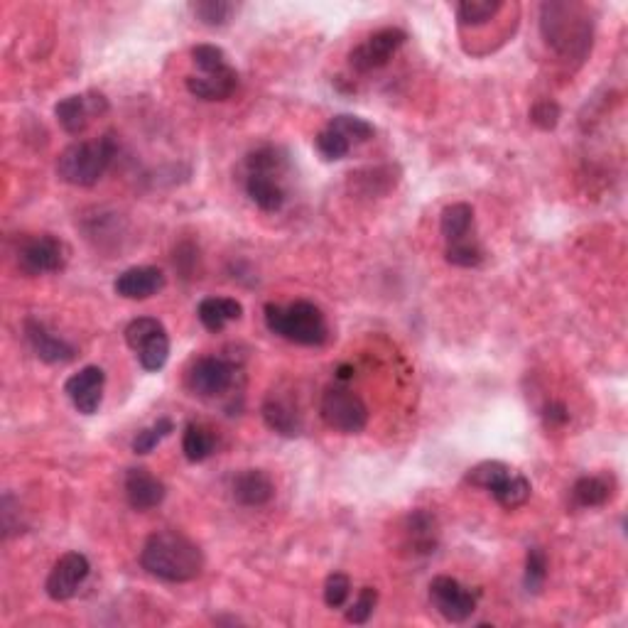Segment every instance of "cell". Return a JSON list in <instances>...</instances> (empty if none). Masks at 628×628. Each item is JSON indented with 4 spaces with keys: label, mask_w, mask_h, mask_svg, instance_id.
Masks as SVG:
<instances>
[{
    "label": "cell",
    "mask_w": 628,
    "mask_h": 628,
    "mask_svg": "<svg viewBox=\"0 0 628 628\" xmlns=\"http://www.w3.org/2000/svg\"><path fill=\"white\" fill-rule=\"evenodd\" d=\"M548 579V555L543 548H530L525 555V575L523 584L530 594H538Z\"/></svg>",
    "instance_id": "1f68e13d"
},
{
    "label": "cell",
    "mask_w": 628,
    "mask_h": 628,
    "mask_svg": "<svg viewBox=\"0 0 628 628\" xmlns=\"http://www.w3.org/2000/svg\"><path fill=\"white\" fill-rule=\"evenodd\" d=\"M314 145H317V153L324 157V160L334 162V160H341V157L349 155L351 150V143L344 138V135L334 131V128H324V131L317 133V138H314Z\"/></svg>",
    "instance_id": "d590c367"
},
{
    "label": "cell",
    "mask_w": 628,
    "mask_h": 628,
    "mask_svg": "<svg viewBox=\"0 0 628 628\" xmlns=\"http://www.w3.org/2000/svg\"><path fill=\"white\" fill-rule=\"evenodd\" d=\"M197 317L209 332H224L226 324L238 322L243 317V305L234 297H207L199 302Z\"/></svg>",
    "instance_id": "7402d4cb"
},
{
    "label": "cell",
    "mask_w": 628,
    "mask_h": 628,
    "mask_svg": "<svg viewBox=\"0 0 628 628\" xmlns=\"http://www.w3.org/2000/svg\"><path fill=\"white\" fill-rule=\"evenodd\" d=\"M405 548L413 555H430L437 548L440 530H437L435 516L427 511H413L405 518Z\"/></svg>",
    "instance_id": "ffe728a7"
},
{
    "label": "cell",
    "mask_w": 628,
    "mask_h": 628,
    "mask_svg": "<svg viewBox=\"0 0 628 628\" xmlns=\"http://www.w3.org/2000/svg\"><path fill=\"white\" fill-rule=\"evenodd\" d=\"M327 126L344 135L351 145L366 143V140H371L373 135H376V128H373L366 118L349 116V113H339V116H334Z\"/></svg>",
    "instance_id": "f1b7e54d"
},
{
    "label": "cell",
    "mask_w": 628,
    "mask_h": 628,
    "mask_svg": "<svg viewBox=\"0 0 628 628\" xmlns=\"http://www.w3.org/2000/svg\"><path fill=\"white\" fill-rule=\"evenodd\" d=\"M123 489L133 511H153L167 496V486L145 467L128 469Z\"/></svg>",
    "instance_id": "2e32d148"
},
{
    "label": "cell",
    "mask_w": 628,
    "mask_h": 628,
    "mask_svg": "<svg viewBox=\"0 0 628 628\" xmlns=\"http://www.w3.org/2000/svg\"><path fill=\"white\" fill-rule=\"evenodd\" d=\"M405 42H408V32L400 30V27H383L349 52V67L359 74L383 69Z\"/></svg>",
    "instance_id": "ba28073f"
},
{
    "label": "cell",
    "mask_w": 628,
    "mask_h": 628,
    "mask_svg": "<svg viewBox=\"0 0 628 628\" xmlns=\"http://www.w3.org/2000/svg\"><path fill=\"white\" fill-rule=\"evenodd\" d=\"M246 167L248 172H261V175L278 177L280 172L288 167V160H285V155L280 153L278 148H261L246 157Z\"/></svg>",
    "instance_id": "e575fe53"
},
{
    "label": "cell",
    "mask_w": 628,
    "mask_h": 628,
    "mask_svg": "<svg viewBox=\"0 0 628 628\" xmlns=\"http://www.w3.org/2000/svg\"><path fill=\"white\" fill-rule=\"evenodd\" d=\"M246 194L258 209L268 211V214H275V211L283 209L285 202H288V194H285L278 177L261 175V172H248Z\"/></svg>",
    "instance_id": "44dd1931"
},
{
    "label": "cell",
    "mask_w": 628,
    "mask_h": 628,
    "mask_svg": "<svg viewBox=\"0 0 628 628\" xmlns=\"http://www.w3.org/2000/svg\"><path fill=\"white\" fill-rule=\"evenodd\" d=\"M440 231L445 236L447 246L474 238V234H471L474 231V207L467 202L449 204V207L442 209Z\"/></svg>",
    "instance_id": "603a6c76"
},
{
    "label": "cell",
    "mask_w": 628,
    "mask_h": 628,
    "mask_svg": "<svg viewBox=\"0 0 628 628\" xmlns=\"http://www.w3.org/2000/svg\"><path fill=\"white\" fill-rule=\"evenodd\" d=\"M234 501L246 508H261L275 496V484L263 469H243L231 481Z\"/></svg>",
    "instance_id": "ac0fdd59"
},
{
    "label": "cell",
    "mask_w": 628,
    "mask_h": 628,
    "mask_svg": "<svg viewBox=\"0 0 628 628\" xmlns=\"http://www.w3.org/2000/svg\"><path fill=\"white\" fill-rule=\"evenodd\" d=\"M319 415H322L324 425L341 435H359L368 425L366 403L344 386H332L322 393Z\"/></svg>",
    "instance_id": "5b68a950"
},
{
    "label": "cell",
    "mask_w": 628,
    "mask_h": 628,
    "mask_svg": "<svg viewBox=\"0 0 628 628\" xmlns=\"http://www.w3.org/2000/svg\"><path fill=\"white\" fill-rule=\"evenodd\" d=\"M126 344L138 354L140 366L145 371L157 373L162 371L170 359V337L160 319L155 317H138L126 327Z\"/></svg>",
    "instance_id": "8992f818"
},
{
    "label": "cell",
    "mask_w": 628,
    "mask_h": 628,
    "mask_svg": "<svg viewBox=\"0 0 628 628\" xmlns=\"http://www.w3.org/2000/svg\"><path fill=\"white\" fill-rule=\"evenodd\" d=\"M543 418L550 427H560V425H565L567 420H570V410H567V405L560 403V400H552V403L545 405Z\"/></svg>",
    "instance_id": "ab89813d"
},
{
    "label": "cell",
    "mask_w": 628,
    "mask_h": 628,
    "mask_svg": "<svg viewBox=\"0 0 628 628\" xmlns=\"http://www.w3.org/2000/svg\"><path fill=\"white\" fill-rule=\"evenodd\" d=\"M560 116H562L560 106L550 99L538 101V104L530 108V123L538 126L540 131H555L557 123H560Z\"/></svg>",
    "instance_id": "f35d334b"
},
{
    "label": "cell",
    "mask_w": 628,
    "mask_h": 628,
    "mask_svg": "<svg viewBox=\"0 0 628 628\" xmlns=\"http://www.w3.org/2000/svg\"><path fill=\"white\" fill-rule=\"evenodd\" d=\"M265 327L278 337L300 346H322L329 339L327 317L314 302L297 300L292 305L268 302L263 310Z\"/></svg>",
    "instance_id": "3957f363"
},
{
    "label": "cell",
    "mask_w": 628,
    "mask_h": 628,
    "mask_svg": "<svg viewBox=\"0 0 628 628\" xmlns=\"http://www.w3.org/2000/svg\"><path fill=\"white\" fill-rule=\"evenodd\" d=\"M106 373L101 366H84L64 383V393L81 415H94L104 400Z\"/></svg>",
    "instance_id": "4fadbf2b"
},
{
    "label": "cell",
    "mask_w": 628,
    "mask_h": 628,
    "mask_svg": "<svg viewBox=\"0 0 628 628\" xmlns=\"http://www.w3.org/2000/svg\"><path fill=\"white\" fill-rule=\"evenodd\" d=\"M192 62L199 69V74H219L231 69L229 57L216 45H197L192 50Z\"/></svg>",
    "instance_id": "836d02e7"
},
{
    "label": "cell",
    "mask_w": 628,
    "mask_h": 628,
    "mask_svg": "<svg viewBox=\"0 0 628 628\" xmlns=\"http://www.w3.org/2000/svg\"><path fill=\"white\" fill-rule=\"evenodd\" d=\"M25 339L30 344V349L35 351V356L45 364H69V361L77 359V349H74L69 341H64L57 334H52L40 319L30 317L25 319Z\"/></svg>",
    "instance_id": "5bb4252c"
},
{
    "label": "cell",
    "mask_w": 628,
    "mask_h": 628,
    "mask_svg": "<svg viewBox=\"0 0 628 628\" xmlns=\"http://www.w3.org/2000/svg\"><path fill=\"white\" fill-rule=\"evenodd\" d=\"M351 373H354V368H351V366H339L337 368L339 381H346V378H351Z\"/></svg>",
    "instance_id": "60d3db41"
},
{
    "label": "cell",
    "mask_w": 628,
    "mask_h": 628,
    "mask_svg": "<svg viewBox=\"0 0 628 628\" xmlns=\"http://www.w3.org/2000/svg\"><path fill=\"white\" fill-rule=\"evenodd\" d=\"M106 111L108 99L104 94H99V91H86V94L67 96V99H62L54 106L57 123L62 126V131L69 135H81L91 126L94 118H99L101 113Z\"/></svg>",
    "instance_id": "8fae6325"
},
{
    "label": "cell",
    "mask_w": 628,
    "mask_h": 628,
    "mask_svg": "<svg viewBox=\"0 0 628 628\" xmlns=\"http://www.w3.org/2000/svg\"><path fill=\"white\" fill-rule=\"evenodd\" d=\"M116 140L108 133L96 140H79L62 150L57 160V177L72 187H94L116 157Z\"/></svg>",
    "instance_id": "277c9868"
},
{
    "label": "cell",
    "mask_w": 628,
    "mask_h": 628,
    "mask_svg": "<svg viewBox=\"0 0 628 628\" xmlns=\"http://www.w3.org/2000/svg\"><path fill=\"white\" fill-rule=\"evenodd\" d=\"M351 594V579L344 572H332L324 582V604L329 609H341Z\"/></svg>",
    "instance_id": "8d00e7d4"
},
{
    "label": "cell",
    "mask_w": 628,
    "mask_h": 628,
    "mask_svg": "<svg viewBox=\"0 0 628 628\" xmlns=\"http://www.w3.org/2000/svg\"><path fill=\"white\" fill-rule=\"evenodd\" d=\"M15 261H18L20 273L30 275V278H35V275L59 273V270L67 268L69 248L62 238L52 234L27 236L20 241Z\"/></svg>",
    "instance_id": "52a82bcc"
},
{
    "label": "cell",
    "mask_w": 628,
    "mask_h": 628,
    "mask_svg": "<svg viewBox=\"0 0 628 628\" xmlns=\"http://www.w3.org/2000/svg\"><path fill=\"white\" fill-rule=\"evenodd\" d=\"M430 602L437 609V614L447 619L449 624H464L476 611L479 592H471L454 577L440 575L430 582Z\"/></svg>",
    "instance_id": "9c48e42d"
},
{
    "label": "cell",
    "mask_w": 628,
    "mask_h": 628,
    "mask_svg": "<svg viewBox=\"0 0 628 628\" xmlns=\"http://www.w3.org/2000/svg\"><path fill=\"white\" fill-rule=\"evenodd\" d=\"M184 84H187L189 94L197 96V99L226 101L234 96V91L238 86V74L234 67L219 74H189Z\"/></svg>",
    "instance_id": "d6986e66"
},
{
    "label": "cell",
    "mask_w": 628,
    "mask_h": 628,
    "mask_svg": "<svg viewBox=\"0 0 628 628\" xmlns=\"http://www.w3.org/2000/svg\"><path fill=\"white\" fill-rule=\"evenodd\" d=\"M182 452L192 464L207 462L211 454L216 452V437L209 427L199 422H189L182 435Z\"/></svg>",
    "instance_id": "d4e9b609"
},
{
    "label": "cell",
    "mask_w": 628,
    "mask_h": 628,
    "mask_svg": "<svg viewBox=\"0 0 628 628\" xmlns=\"http://www.w3.org/2000/svg\"><path fill=\"white\" fill-rule=\"evenodd\" d=\"M236 381V368L219 356H202L187 371V388L197 398H221L231 391Z\"/></svg>",
    "instance_id": "30bf717a"
},
{
    "label": "cell",
    "mask_w": 628,
    "mask_h": 628,
    "mask_svg": "<svg viewBox=\"0 0 628 628\" xmlns=\"http://www.w3.org/2000/svg\"><path fill=\"white\" fill-rule=\"evenodd\" d=\"M140 565L148 575L162 582L184 584L192 582L204 572V552L177 530H157L145 540L140 550Z\"/></svg>",
    "instance_id": "6da1fadb"
},
{
    "label": "cell",
    "mask_w": 628,
    "mask_h": 628,
    "mask_svg": "<svg viewBox=\"0 0 628 628\" xmlns=\"http://www.w3.org/2000/svg\"><path fill=\"white\" fill-rule=\"evenodd\" d=\"M89 572V557L81 555V552H67V555H62L54 562L50 577H47V597L52 602H69L72 597H77L79 587L89 577Z\"/></svg>",
    "instance_id": "7c38bea8"
},
{
    "label": "cell",
    "mask_w": 628,
    "mask_h": 628,
    "mask_svg": "<svg viewBox=\"0 0 628 628\" xmlns=\"http://www.w3.org/2000/svg\"><path fill=\"white\" fill-rule=\"evenodd\" d=\"M540 32L545 45L565 62H584L592 52L594 23L582 3H543L540 5Z\"/></svg>",
    "instance_id": "7a4b0ae2"
},
{
    "label": "cell",
    "mask_w": 628,
    "mask_h": 628,
    "mask_svg": "<svg viewBox=\"0 0 628 628\" xmlns=\"http://www.w3.org/2000/svg\"><path fill=\"white\" fill-rule=\"evenodd\" d=\"M445 261L457 268H479L484 263V248L476 238H467L462 243H452L445 248Z\"/></svg>",
    "instance_id": "4dcf8cb0"
},
{
    "label": "cell",
    "mask_w": 628,
    "mask_h": 628,
    "mask_svg": "<svg viewBox=\"0 0 628 628\" xmlns=\"http://www.w3.org/2000/svg\"><path fill=\"white\" fill-rule=\"evenodd\" d=\"M530 494H533V486H530V481L525 479L523 474H511L506 481H503L501 486L494 491L496 503L498 506L508 508V511H513V508H521L528 503Z\"/></svg>",
    "instance_id": "83f0119b"
},
{
    "label": "cell",
    "mask_w": 628,
    "mask_h": 628,
    "mask_svg": "<svg viewBox=\"0 0 628 628\" xmlns=\"http://www.w3.org/2000/svg\"><path fill=\"white\" fill-rule=\"evenodd\" d=\"M614 496L611 476H582L572 486V501L579 508H602Z\"/></svg>",
    "instance_id": "cb8c5ba5"
},
{
    "label": "cell",
    "mask_w": 628,
    "mask_h": 628,
    "mask_svg": "<svg viewBox=\"0 0 628 628\" xmlns=\"http://www.w3.org/2000/svg\"><path fill=\"white\" fill-rule=\"evenodd\" d=\"M167 278L160 268L155 265H135V268L123 270L113 283L116 295L126 297V300H148V297L157 295L165 290Z\"/></svg>",
    "instance_id": "9a60e30c"
},
{
    "label": "cell",
    "mask_w": 628,
    "mask_h": 628,
    "mask_svg": "<svg viewBox=\"0 0 628 628\" xmlns=\"http://www.w3.org/2000/svg\"><path fill=\"white\" fill-rule=\"evenodd\" d=\"M501 8V0H462L457 5V20L464 27H479L494 20Z\"/></svg>",
    "instance_id": "4316f807"
},
{
    "label": "cell",
    "mask_w": 628,
    "mask_h": 628,
    "mask_svg": "<svg viewBox=\"0 0 628 628\" xmlns=\"http://www.w3.org/2000/svg\"><path fill=\"white\" fill-rule=\"evenodd\" d=\"M261 415L265 425L273 432H278V435L283 437L302 435V413L288 395L270 393L268 398L263 400Z\"/></svg>",
    "instance_id": "e0dca14e"
},
{
    "label": "cell",
    "mask_w": 628,
    "mask_h": 628,
    "mask_svg": "<svg viewBox=\"0 0 628 628\" xmlns=\"http://www.w3.org/2000/svg\"><path fill=\"white\" fill-rule=\"evenodd\" d=\"M172 432H175V422H172L170 418H160L157 422H153L150 427H145V430H140L138 435L133 437V452L135 454H150L153 449L160 445L165 437H170Z\"/></svg>",
    "instance_id": "d6a6232c"
},
{
    "label": "cell",
    "mask_w": 628,
    "mask_h": 628,
    "mask_svg": "<svg viewBox=\"0 0 628 628\" xmlns=\"http://www.w3.org/2000/svg\"><path fill=\"white\" fill-rule=\"evenodd\" d=\"M376 604H378V592L373 587H364L359 592V597H356V602L349 606V611H346V621L349 624H366L368 619L373 616V611H376Z\"/></svg>",
    "instance_id": "74e56055"
},
{
    "label": "cell",
    "mask_w": 628,
    "mask_h": 628,
    "mask_svg": "<svg viewBox=\"0 0 628 628\" xmlns=\"http://www.w3.org/2000/svg\"><path fill=\"white\" fill-rule=\"evenodd\" d=\"M189 10H192L199 23L221 27L229 23L231 15L236 13V5L226 3V0H197V3H189Z\"/></svg>",
    "instance_id": "f546056e"
},
{
    "label": "cell",
    "mask_w": 628,
    "mask_h": 628,
    "mask_svg": "<svg viewBox=\"0 0 628 628\" xmlns=\"http://www.w3.org/2000/svg\"><path fill=\"white\" fill-rule=\"evenodd\" d=\"M511 474L513 469L508 467V464L498 462V459H486V462H479L476 467H471L467 471V476H464V481L476 486V489H486L494 494L498 486H501Z\"/></svg>",
    "instance_id": "484cf974"
}]
</instances>
